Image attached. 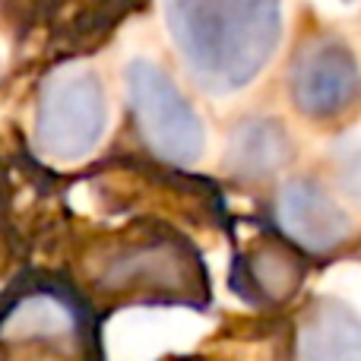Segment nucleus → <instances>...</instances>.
Returning <instances> with one entry per match:
<instances>
[{
	"mask_svg": "<svg viewBox=\"0 0 361 361\" xmlns=\"http://www.w3.org/2000/svg\"><path fill=\"white\" fill-rule=\"evenodd\" d=\"M345 4H352V0H345Z\"/></svg>",
	"mask_w": 361,
	"mask_h": 361,
	"instance_id": "14",
	"label": "nucleus"
},
{
	"mask_svg": "<svg viewBox=\"0 0 361 361\" xmlns=\"http://www.w3.org/2000/svg\"><path fill=\"white\" fill-rule=\"evenodd\" d=\"M292 355L307 361H361V314L339 298H314L292 324Z\"/></svg>",
	"mask_w": 361,
	"mask_h": 361,
	"instance_id": "10",
	"label": "nucleus"
},
{
	"mask_svg": "<svg viewBox=\"0 0 361 361\" xmlns=\"http://www.w3.org/2000/svg\"><path fill=\"white\" fill-rule=\"evenodd\" d=\"M311 257L295 247L282 231L263 222L254 235L235 244L228 288L254 311L276 314L301 295L311 273Z\"/></svg>",
	"mask_w": 361,
	"mask_h": 361,
	"instance_id": "8",
	"label": "nucleus"
},
{
	"mask_svg": "<svg viewBox=\"0 0 361 361\" xmlns=\"http://www.w3.org/2000/svg\"><path fill=\"white\" fill-rule=\"evenodd\" d=\"M267 222L311 260H333L355 238V222L336 193L314 175H295L273 187Z\"/></svg>",
	"mask_w": 361,
	"mask_h": 361,
	"instance_id": "7",
	"label": "nucleus"
},
{
	"mask_svg": "<svg viewBox=\"0 0 361 361\" xmlns=\"http://www.w3.org/2000/svg\"><path fill=\"white\" fill-rule=\"evenodd\" d=\"M295 137L276 114H241L225 137L222 171L241 187H269L295 162Z\"/></svg>",
	"mask_w": 361,
	"mask_h": 361,
	"instance_id": "9",
	"label": "nucleus"
},
{
	"mask_svg": "<svg viewBox=\"0 0 361 361\" xmlns=\"http://www.w3.org/2000/svg\"><path fill=\"white\" fill-rule=\"evenodd\" d=\"M143 0H73L67 25L57 29V42L70 54H86L114 35L121 23L140 10Z\"/></svg>",
	"mask_w": 361,
	"mask_h": 361,
	"instance_id": "11",
	"label": "nucleus"
},
{
	"mask_svg": "<svg viewBox=\"0 0 361 361\" xmlns=\"http://www.w3.org/2000/svg\"><path fill=\"white\" fill-rule=\"evenodd\" d=\"M102 317L61 267H25L0 286V358H102Z\"/></svg>",
	"mask_w": 361,
	"mask_h": 361,
	"instance_id": "3",
	"label": "nucleus"
},
{
	"mask_svg": "<svg viewBox=\"0 0 361 361\" xmlns=\"http://www.w3.org/2000/svg\"><path fill=\"white\" fill-rule=\"evenodd\" d=\"M127 124L146 159L193 169L206 156V124L175 76L152 57H133L124 67Z\"/></svg>",
	"mask_w": 361,
	"mask_h": 361,
	"instance_id": "5",
	"label": "nucleus"
},
{
	"mask_svg": "<svg viewBox=\"0 0 361 361\" xmlns=\"http://www.w3.org/2000/svg\"><path fill=\"white\" fill-rule=\"evenodd\" d=\"M336 184L345 197L361 200V143L336 156Z\"/></svg>",
	"mask_w": 361,
	"mask_h": 361,
	"instance_id": "12",
	"label": "nucleus"
},
{
	"mask_svg": "<svg viewBox=\"0 0 361 361\" xmlns=\"http://www.w3.org/2000/svg\"><path fill=\"white\" fill-rule=\"evenodd\" d=\"M292 108L317 127H343L361 111V63L336 32H307L286 67Z\"/></svg>",
	"mask_w": 361,
	"mask_h": 361,
	"instance_id": "6",
	"label": "nucleus"
},
{
	"mask_svg": "<svg viewBox=\"0 0 361 361\" xmlns=\"http://www.w3.org/2000/svg\"><path fill=\"white\" fill-rule=\"evenodd\" d=\"M108 89L86 63H54L32 105V152L44 165H80L108 133Z\"/></svg>",
	"mask_w": 361,
	"mask_h": 361,
	"instance_id": "4",
	"label": "nucleus"
},
{
	"mask_svg": "<svg viewBox=\"0 0 361 361\" xmlns=\"http://www.w3.org/2000/svg\"><path fill=\"white\" fill-rule=\"evenodd\" d=\"M162 19L187 80L212 99L254 86L286 32L282 0H162Z\"/></svg>",
	"mask_w": 361,
	"mask_h": 361,
	"instance_id": "2",
	"label": "nucleus"
},
{
	"mask_svg": "<svg viewBox=\"0 0 361 361\" xmlns=\"http://www.w3.org/2000/svg\"><path fill=\"white\" fill-rule=\"evenodd\" d=\"M61 269L102 314L124 307H190L212 301L203 250L162 216H133L70 235Z\"/></svg>",
	"mask_w": 361,
	"mask_h": 361,
	"instance_id": "1",
	"label": "nucleus"
},
{
	"mask_svg": "<svg viewBox=\"0 0 361 361\" xmlns=\"http://www.w3.org/2000/svg\"><path fill=\"white\" fill-rule=\"evenodd\" d=\"M13 222H10V180L0 175V260L10 254Z\"/></svg>",
	"mask_w": 361,
	"mask_h": 361,
	"instance_id": "13",
	"label": "nucleus"
}]
</instances>
